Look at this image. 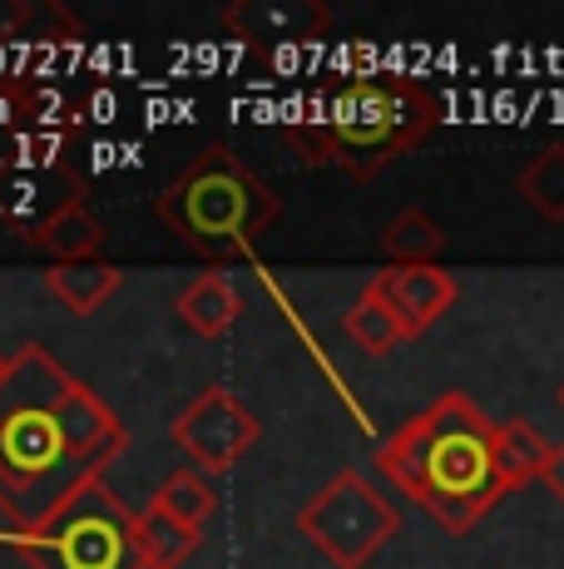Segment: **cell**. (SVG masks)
I'll list each match as a JSON object with an SVG mask.
<instances>
[{"label":"cell","instance_id":"1","mask_svg":"<svg viewBox=\"0 0 564 569\" xmlns=\"http://www.w3.org/2000/svg\"><path fill=\"white\" fill-rule=\"evenodd\" d=\"M129 451L124 421L40 342L0 371V516L30 530Z\"/></svg>","mask_w":564,"mask_h":569},{"label":"cell","instance_id":"2","mask_svg":"<svg viewBox=\"0 0 564 569\" xmlns=\"http://www.w3.org/2000/svg\"><path fill=\"white\" fill-rule=\"evenodd\" d=\"M495 431L501 421H491L465 391H446L376 451V470L441 530L465 535L510 496L495 461Z\"/></svg>","mask_w":564,"mask_h":569},{"label":"cell","instance_id":"3","mask_svg":"<svg viewBox=\"0 0 564 569\" xmlns=\"http://www.w3.org/2000/svg\"><path fill=\"white\" fill-rule=\"evenodd\" d=\"M441 124V100L421 80L396 70H366L328 90L302 119L282 124V139L308 169H342L372 179L421 144Z\"/></svg>","mask_w":564,"mask_h":569},{"label":"cell","instance_id":"4","mask_svg":"<svg viewBox=\"0 0 564 569\" xmlns=\"http://www.w3.org/2000/svg\"><path fill=\"white\" fill-rule=\"evenodd\" d=\"M154 213L189 253L203 262H233L253 253L258 238L278 223L282 199L233 149L209 144L159 189Z\"/></svg>","mask_w":564,"mask_h":569},{"label":"cell","instance_id":"5","mask_svg":"<svg viewBox=\"0 0 564 569\" xmlns=\"http://www.w3.org/2000/svg\"><path fill=\"white\" fill-rule=\"evenodd\" d=\"M30 569H149L139 550V516L104 480L74 490L30 530L6 535Z\"/></svg>","mask_w":564,"mask_h":569},{"label":"cell","instance_id":"6","mask_svg":"<svg viewBox=\"0 0 564 569\" xmlns=\"http://www.w3.org/2000/svg\"><path fill=\"white\" fill-rule=\"evenodd\" d=\"M401 530V510L362 470H342L332 476L308 506L298 510V535L318 555H328V565L338 569H366L372 555Z\"/></svg>","mask_w":564,"mask_h":569},{"label":"cell","instance_id":"7","mask_svg":"<svg viewBox=\"0 0 564 569\" xmlns=\"http://www.w3.org/2000/svg\"><path fill=\"white\" fill-rule=\"evenodd\" d=\"M169 436L199 470L223 476V470H233L248 451H253L258 416L248 411L228 387H209L189 401V411H179V421H173Z\"/></svg>","mask_w":564,"mask_h":569},{"label":"cell","instance_id":"8","mask_svg":"<svg viewBox=\"0 0 564 569\" xmlns=\"http://www.w3.org/2000/svg\"><path fill=\"white\" fill-rule=\"evenodd\" d=\"M366 292H372L376 302H386V312L396 317L411 342V337H421L426 327H436L441 317L451 312L455 278L446 268H436V262H411V268L386 262L376 278H366Z\"/></svg>","mask_w":564,"mask_h":569},{"label":"cell","instance_id":"9","mask_svg":"<svg viewBox=\"0 0 564 569\" xmlns=\"http://www.w3.org/2000/svg\"><path fill=\"white\" fill-rule=\"evenodd\" d=\"M332 26V10L322 0H238L223 10V30L253 50L273 46H312Z\"/></svg>","mask_w":564,"mask_h":569},{"label":"cell","instance_id":"10","mask_svg":"<svg viewBox=\"0 0 564 569\" xmlns=\"http://www.w3.org/2000/svg\"><path fill=\"white\" fill-rule=\"evenodd\" d=\"M26 243L36 248V253H50L56 262H90L104 243V228L80 199H64L56 213L40 218V223L30 228Z\"/></svg>","mask_w":564,"mask_h":569},{"label":"cell","instance_id":"11","mask_svg":"<svg viewBox=\"0 0 564 569\" xmlns=\"http://www.w3.org/2000/svg\"><path fill=\"white\" fill-rule=\"evenodd\" d=\"M119 282H124V268H114V262H56V268L46 272V288L56 292L60 308H70L74 317H94L104 308V302L119 292Z\"/></svg>","mask_w":564,"mask_h":569},{"label":"cell","instance_id":"12","mask_svg":"<svg viewBox=\"0 0 564 569\" xmlns=\"http://www.w3.org/2000/svg\"><path fill=\"white\" fill-rule=\"evenodd\" d=\"M173 312H179V322L189 327V332H199V337H223L228 327L243 317V298H238V288L228 278H199V282H189V288L179 292V302H173Z\"/></svg>","mask_w":564,"mask_h":569},{"label":"cell","instance_id":"13","mask_svg":"<svg viewBox=\"0 0 564 569\" xmlns=\"http://www.w3.org/2000/svg\"><path fill=\"white\" fill-rule=\"evenodd\" d=\"M550 451H555V446H550L525 416H510V421H501V431H495V461H501V476L510 490L545 476Z\"/></svg>","mask_w":564,"mask_h":569},{"label":"cell","instance_id":"14","mask_svg":"<svg viewBox=\"0 0 564 569\" xmlns=\"http://www.w3.org/2000/svg\"><path fill=\"white\" fill-rule=\"evenodd\" d=\"M199 545H203V530L173 520L169 510H159L149 500V510L139 516V550H144L149 569H179L189 555H199Z\"/></svg>","mask_w":564,"mask_h":569},{"label":"cell","instance_id":"15","mask_svg":"<svg viewBox=\"0 0 564 569\" xmlns=\"http://www.w3.org/2000/svg\"><path fill=\"white\" fill-rule=\"evenodd\" d=\"M382 253L396 262V268H411V262H436L441 248H446V233H441L436 218H426L421 208H401L392 223L382 228Z\"/></svg>","mask_w":564,"mask_h":569},{"label":"cell","instance_id":"16","mask_svg":"<svg viewBox=\"0 0 564 569\" xmlns=\"http://www.w3.org/2000/svg\"><path fill=\"white\" fill-rule=\"evenodd\" d=\"M515 189L545 223H564V144L540 149V154L520 169Z\"/></svg>","mask_w":564,"mask_h":569},{"label":"cell","instance_id":"17","mask_svg":"<svg viewBox=\"0 0 564 569\" xmlns=\"http://www.w3.org/2000/svg\"><path fill=\"white\" fill-rule=\"evenodd\" d=\"M154 506L169 510L173 520H183V525H193V530H203V525H209V516L219 510V496H213V486L199 476V470H173L164 486L154 490Z\"/></svg>","mask_w":564,"mask_h":569},{"label":"cell","instance_id":"18","mask_svg":"<svg viewBox=\"0 0 564 569\" xmlns=\"http://www.w3.org/2000/svg\"><path fill=\"white\" fill-rule=\"evenodd\" d=\"M346 337L372 357H386L406 342V332H401V322L386 312V302H376L366 288H362V298L352 302V312H346Z\"/></svg>","mask_w":564,"mask_h":569},{"label":"cell","instance_id":"19","mask_svg":"<svg viewBox=\"0 0 564 569\" xmlns=\"http://www.w3.org/2000/svg\"><path fill=\"white\" fill-rule=\"evenodd\" d=\"M80 36V20L64 16L60 6L40 0H0V40H36V36Z\"/></svg>","mask_w":564,"mask_h":569},{"label":"cell","instance_id":"20","mask_svg":"<svg viewBox=\"0 0 564 569\" xmlns=\"http://www.w3.org/2000/svg\"><path fill=\"white\" fill-rule=\"evenodd\" d=\"M550 486V496L555 500H564V441L555 446V451H550V461H545V476H540Z\"/></svg>","mask_w":564,"mask_h":569},{"label":"cell","instance_id":"21","mask_svg":"<svg viewBox=\"0 0 564 569\" xmlns=\"http://www.w3.org/2000/svg\"><path fill=\"white\" fill-rule=\"evenodd\" d=\"M6 362H10V357H0V371H6Z\"/></svg>","mask_w":564,"mask_h":569},{"label":"cell","instance_id":"22","mask_svg":"<svg viewBox=\"0 0 564 569\" xmlns=\"http://www.w3.org/2000/svg\"><path fill=\"white\" fill-rule=\"evenodd\" d=\"M560 407H564V387H560Z\"/></svg>","mask_w":564,"mask_h":569}]
</instances>
